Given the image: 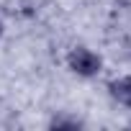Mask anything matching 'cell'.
<instances>
[{
	"label": "cell",
	"instance_id": "obj_1",
	"mask_svg": "<svg viewBox=\"0 0 131 131\" xmlns=\"http://www.w3.org/2000/svg\"><path fill=\"white\" fill-rule=\"evenodd\" d=\"M70 67L77 75H95L100 70V59L98 54H93L90 49H75L70 54Z\"/></svg>",
	"mask_w": 131,
	"mask_h": 131
},
{
	"label": "cell",
	"instance_id": "obj_2",
	"mask_svg": "<svg viewBox=\"0 0 131 131\" xmlns=\"http://www.w3.org/2000/svg\"><path fill=\"white\" fill-rule=\"evenodd\" d=\"M111 95L118 98L121 103L131 105V77H123L118 82H111Z\"/></svg>",
	"mask_w": 131,
	"mask_h": 131
},
{
	"label": "cell",
	"instance_id": "obj_3",
	"mask_svg": "<svg viewBox=\"0 0 131 131\" xmlns=\"http://www.w3.org/2000/svg\"><path fill=\"white\" fill-rule=\"evenodd\" d=\"M118 3H121V5H128V8H131V0H118Z\"/></svg>",
	"mask_w": 131,
	"mask_h": 131
}]
</instances>
